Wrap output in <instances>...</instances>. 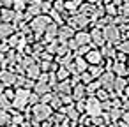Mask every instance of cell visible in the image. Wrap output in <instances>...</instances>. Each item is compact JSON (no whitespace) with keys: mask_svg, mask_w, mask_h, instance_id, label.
Instances as JSON below:
<instances>
[{"mask_svg":"<svg viewBox=\"0 0 129 127\" xmlns=\"http://www.w3.org/2000/svg\"><path fill=\"white\" fill-rule=\"evenodd\" d=\"M6 120H7V116L4 113H0V122H6Z\"/></svg>","mask_w":129,"mask_h":127,"instance_id":"3","label":"cell"},{"mask_svg":"<svg viewBox=\"0 0 129 127\" xmlns=\"http://www.w3.org/2000/svg\"><path fill=\"white\" fill-rule=\"evenodd\" d=\"M44 23H46V20H37V21H36V28H37V30L44 28Z\"/></svg>","mask_w":129,"mask_h":127,"instance_id":"2","label":"cell"},{"mask_svg":"<svg viewBox=\"0 0 129 127\" xmlns=\"http://www.w3.org/2000/svg\"><path fill=\"white\" fill-rule=\"evenodd\" d=\"M106 35L110 37V41H115V39L118 37V32H117L115 28H108V30H106Z\"/></svg>","mask_w":129,"mask_h":127,"instance_id":"1","label":"cell"}]
</instances>
